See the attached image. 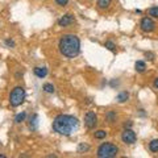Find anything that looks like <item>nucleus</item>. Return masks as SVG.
Returning <instances> with one entry per match:
<instances>
[{"mask_svg":"<svg viewBox=\"0 0 158 158\" xmlns=\"http://www.w3.org/2000/svg\"><path fill=\"white\" fill-rule=\"evenodd\" d=\"M128 98H129V95H128V92H120L117 95V102L118 103H124L128 100Z\"/></svg>","mask_w":158,"mask_h":158,"instance_id":"f8f14e48","label":"nucleus"},{"mask_svg":"<svg viewBox=\"0 0 158 158\" xmlns=\"http://www.w3.org/2000/svg\"><path fill=\"white\" fill-rule=\"evenodd\" d=\"M146 57H149V59H153V54L152 53H146Z\"/></svg>","mask_w":158,"mask_h":158,"instance_id":"b1692460","label":"nucleus"},{"mask_svg":"<svg viewBox=\"0 0 158 158\" xmlns=\"http://www.w3.org/2000/svg\"><path fill=\"white\" fill-rule=\"evenodd\" d=\"M34 74L38 78H45L48 75V69L46 67H36L34 69Z\"/></svg>","mask_w":158,"mask_h":158,"instance_id":"1a4fd4ad","label":"nucleus"},{"mask_svg":"<svg viewBox=\"0 0 158 158\" xmlns=\"http://www.w3.org/2000/svg\"><path fill=\"white\" fill-rule=\"evenodd\" d=\"M118 148L112 144V142H106V144H102L98 149V157L100 158H113L117 156Z\"/></svg>","mask_w":158,"mask_h":158,"instance_id":"7ed1b4c3","label":"nucleus"},{"mask_svg":"<svg viewBox=\"0 0 158 158\" xmlns=\"http://www.w3.org/2000/svg\"><path fill=\"white\" fill-rule=\"evenodd\" d=\"M111 2H112V0H98V7L102 8V9H104L107 7H110Z\"/></svg>","mask_w":158,"mask_h":158,"instance_id":"9b49d317","label":"nucleus"},{"mask_svg":"<svg viewBox=\"0 0 158 158\" xmlns=\"http://www.w3.org/2000/svg\"><path fill=\"white\" fill-rule=\"evenodd\" d=\"M0 145H2V144H0Z\"/></svg>","mask_w":158,"mask_h":158,"instance_id":"bb28decb","label":"nucleus"},{"mask_svg":"<svg viewBox=\"0 0 158 158\" xmlns=\"http://www.w3.org/2000/svg\"><path fill=\"white\" fill-rule=\"evenodd\" d=\"M154 87H156V88H158V78L154 81Z\"/></svg>","mask_w":158,"mask_h":158,"instance_id":"393cba45","label":"nucleus"},{"mask_svg":"<svg viewBox=\"0 0 158 158\" xmlns=\"http://www.w3.org/2000/svg\"><path fill=\"white\" fill-rule=\"evenodd\" d=\"M145 69H146V65H145L144 61H137V62H136V70H137L138 73H144Z\"/></svg>","mask_w":158,"mask_h":158,"instance_id":"9d476101","label":"nucleus"},{"mask_svg":"<svg viewBox=\"0 0 158 158\" xmlns=\"http://www.w3.org/2000/svg\"><path fill=\"white\" fill-rule=\"evenodd\" d=\"M6 45L9 48H15V41H12V40H6Z\"/></svg>","mask_w":158,"mask_h":158,"instance_id":"4be33fe9","label":"nucleus"},{"mask_svg":"<svg viewBox=\"0 0 158 158\" xmlns=\"http://www.w3.org/2000/svg\"><path fill=\"white\" fill-rule=\"evenodd\" d=\"M121 140L124 144H128V145H131V144H135L136 140H137V137H136V133L133 132L132 129H125L124 132H123V135H121Z\"/></svg>","mask_w":158,"mask_h":158,"instance_id":"423d86ee","label":"nucleus"},{"mask_svg":"<svg viewBox=\"0 0 158 158\" xmlns=\"http://www.w3.org/2000/svg\"><path fill=\"white\" fill-rule=\"evenodd\" d=\"M81 50V41L75 34H65L59 40V52L67 58H74Z\"/></svg>","mask_w":158,"mask_h":158,"instance_id":"f03ea898","label":"nucleus"},{"mask_svg":"<svg viewBox=\"0 0 158 158\" xmlns=\"http://www.w3.org/2000/svg\"><path fill=\"white\" fill-rule=\"evenodd\" d=\"M73 23H74V16H73V15H70V13L65 15L63 17H61L58 20V25L59 27H69Z\"/></svg>","mask_w":158,"mask_h":158,"instance_id":"6e6552de","label":"nucleus"},{"mask_svg":"<svg viewBox=\"0 0 158 158\" xmlns=\"http://www.w3.org/2000/svg\"><path fill=\"white\" fill-rule=\"evenodd\" d=\"M56 2H57V4H59V6H66V4L69 3V0H56Z\"/></svg>","mask_w":158,"mask_h":158,"instance_id":"5701e85b","label":"nucleus"},{"mask_svg":"<svg viewBox=\"0 0 158 158\" xmlns=\"http://www.w3.org/2000/svg\"><path fill=\"white\" fill-rule=\"evenodd\" d=\"M98 124V116L95 115V112L88 111L85 116V125L88 128V129H94Z\"/></svg>","mask_w":158,"mask_h":158,"instance_id":"39448f33","label":"nucleus"},{"mask_svg":"<svg viewBox=\"0 0 158 158\" xmlns=\"http://www.w3.org/2000/svg\"><path fill=\"white\" fill-rule=\"evenodd\" d=\"M31 123H33V125H31L33 129H36L37 128V115H33L32 117H31Z\"/></svg>","mask_w":158,"mask_h":158,"instance_id":"aec40b11","label":"nucleus"},{"mask_svg":"<svg viewBox=\"0 0 158 158\" xmlns=\"http://www.w3.org/2000/svg\"><path fill=\"white\" fill-rule=\"evenodd\" d=\"M25 116H27V113H25V112L19 113V115H16V117H15V121H16V123H21V121H24Z\"/></svg>","mask_w":158,"mask_h":158,"instance_id":"dca6fc26","label":"nucleus"},{"mask_svg":"<svg viewBox=\"0 0 158 158\" xmlns=\"http://www.w3.org/2000/svg\"><path fill=\"white\" fill-rule=\"evenodd\" d=\"M44 91H46L49 94H53L56 90H54V86L53 85H50V83H45V85H44Z\"/></svg>","mask_w":158,"mask_h":158,"instance_id":"2eb2a0df","label":"nucleus"},{"mask_svg":"<svg viewBox=\"0 0 158 158\" xmlns=\"http://www.w3.org/2000/svg\"><path fill=\"white\" fill-rule=\"evenodd\" d=\"M78 118L71 115H58L53 121V129L59 135L70 136L78 128Z\"/></svg>","mask_w":158,"mask_h":158,"instance_id":"f257e3e1","label":"nucleus"},{"mask_svg":"<svg viewBox=\"0 0 158 158\" xmlns=\"http://www.w3.org/2000/svg\"><path fill=\"white\" fill-rule=\"evenodd\" d=\"M149 15H150L152 17L158 19V7H153V8H150V9H149Z\"/></svg>","mask_w":158,"mask_h":158,"instance_id":"f3484780","label":"nucleus"},{"mask_svg":"<svg viewBox=\"0 0 158 158\" xmlns=\"http://www.w3.org/2000/svg\"><path fill=\"white\" fill-rule=\"evenodd\" d=\"M4 157H6V156H4V154H0V158H4Z\"/></svg>","mask_w":158,"mask_h":158,"instance_id":"a878e982","label":"nucleus"},{"mask_svg":"<svg viewBox=\"0 0 158 158\" xmlns=\"http://www.w3.org/2000/svg\"><path fill=\"white\" fill-rule=\"evenodd\" d=\"M88 149H90V146L88 145H86V144H81L78 146V152L79 153H83V152H87Z\"/></svg>","mask_w":158,"mask_h":158,"instance_id":"6ab92c4d","label":"nucleus"},{"mask_svg":"<svg viewBox=\"0 0 158 158\" xmlns=\"http://www.w3.org/2000/svg\"><path fill=\"white\" fill-rule=\"evenodd\" d=\"M107 117L110 118V121H113V120H115V118H116V115H115V113H113V112H108Z\"/></svg>","mask_w":158,"mask_h":158,"instance_id":"412c9836","label":"nucleus"},{"mask_svg":"<svg viewBox=\"0 0 158 158\" xmlns=\"http://www.w3.org/2000/svg\"><path fill=\"white\" fill-rule=\"evenodd\" d=\"M141 29L144 32H153L156 29V23L150 17H144L141 20Z\"/></svg>","mask_w":158,"mask_h":158,"instance_id":"0eeeda50","label":"nucleus"},{"mask_svg":"<svg viewBox=\"0 0 158 158\" xmlns=\"http://www.w3.org/2000/svg\"><path fill=\"white\" fill-rule=\"evenodd\" d=\"M25 90H24L23 87H15L12 92H11V95H9V103H11V106L12 107H19V106H21L24 100H25Z\"/></svg>","mask_w":158,"mask_h":158,"instance_id":"20e7f679","label":"nucleus"},{"mask_svg":"<svg viewBox=\"0 0 158 158\" xmlns=\"http://www.w3.org/2000/svg\"><path fill=\"white\" fill-rule=\"evenodd\" d=\"M149 149L153 153H157L158 152V140H153L150 144H149Z\"/></svg>","mask_w":158,"mask_h":158,"instance_id":"ddd939ff","label":"nucleus"},{"mask_svg":"<svg viewBox=\"0 0 158 158\" xmlns=\"http://www.w3.org/2000/svg\"><path fill=\"white\" fill-rule=\"evenodd\" d=\"M106 48L108 49V50H111V52H115L116 50V46H115V44H113L112 41H107L106 42Z\"/></svg>","mask_w":158,"mask_h":158,"instance_id":"a211bd4d","label":"nucleus"},{"mask_svg":"<svg viewBox=\"0 0 158 158\" xmlns=\"http://www.w3.org/2000/svg\"><path fill=\"white\" fill-rule=\"evenodd\" d=\"M106 136H107V132H106V131H103V129H100V131L95 132V138H98V140H102V138H106Z\"/></svg>","mask_w":158,"mask_h":158,"instance_id":"4468645a","label":"nucleus"}]
</instances>
